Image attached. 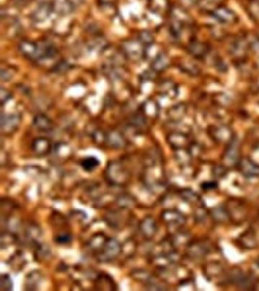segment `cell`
<instances>
[{
	"mask_svg": "<svg viewBox=\"0 0 259 291\" xmlns=\"http://www.w3.org/2000/svg\"><path fill=\"white\" fill-rule=\"evenodd\" d=\"M53 12L61 15H68L73 12L72 8L69 0H54L52 3Z\"/></svg>",
	"mask_w": 259,
	"mask_h": 291,
	"instance_id": "18",
	"label": "cell"
},
{
	"mask_svg": "<svg viewBox=\"0 0 259 291\" xmlns=\"http://www.w3.org/2000/svg\"><path fill=\"white\" fill-rule=\"evenodd\" d=\"M122 50L127 59L132 62H139L145 55L143 45L139 41L129 40L125 41L122 44Z\"/></svg>",
	"mask_w": 259,
	"mask_h": 291,
	"instance_id": "3",
	"label": "cell"
},
{
	"mask_svg": "<svg viewBox=\"0 0 259 291\" xmlns=\"http://www.w3.org/2000/svg\"><path fill=\"white\" fill-rule=\"evenodd\" d=\"M42 236L41 228L35 224H29L25 227L23 231L22 241L25 245L31 246L35 248L39 243H41V238Z\"/></svg>",
	"mask_w": 259,
	"mask_h": 291,
	"instance_id": "5",
	"label": "cell"
},
{
	"mask_svg": "<svg viewBox=\"0 0 259 291\" xmlns=\"http://www.w3.org/2000/svg\"><path fill=\"white\" fill-rule=\"evenodd\" d=\"M106 45H107V43L105 41L104 38H101L100 37L95 38L92 41V49H96V50H99V49H102L103 48H105Z\"/></svg>",
	"mask_w": 259,
	"mask_h": 291,
	"instance_id": "39",
	"label": "cell"
},
{
	"mask_svg": "<svg viewBox=\"0 0 259 291\" xmlns=\"http://www.w3.org/2000/svg\"><path fill=\"white\" fill-rule=\"evenodd\" d=\"M116 72V69H115L114 68H112V69H110V72ZM111 75H112V76H114V77L115 76H116V77L119 76V74H118V73H112V74H111Z\"/></svg>",
	"mask_w": 259,
	"mask_h": 291,
	"instance_id": "46",
	"label": "cell"
},
{
	"mask_svg": "<svg viewBox=\"0 0 259 291\" xmlns=\"http://www.w3.org/2000/svg\"><path fill=\"white\" fill-rule=\"evenodd\" d=\"M106 144L110 148L120 150L126 147L127 141L122 133L117 130H110L106 133Z\"/></svg>",
	"mask_w": 259,
	"mask_h": 291,
	"instance_id": "9",
	"label": "cell"
},
{
	"mask_svg": "<svg viewBox=\"0 0 259 291\" xmlns=\"http://www.w3.org/2000/svg\"><path fill=\"white\" fill-rule=\"evenodd\" d=\"M232 54L235 57H243L246 52V42L243 38H240L233 42Z\"/></svg>",
	"mask_w": 259,
	"mask_h": 291,
	"instance_id": "30",
	"label": "cell"
},
{
	"mask_svg": "<svg viewBox=\"0 0 259 291\" xmlns=\"http://www.w3.org/2000/svg\"><path fill=\"white\" fill-rule=\"evenodd\" d=\"M106 133H104L101 130H95L92 133V138L97 144L101 145L102 143L106 144Z\"/></svg>",
	"mask_w": 259,
	"mask_h": 291,
	"instance_id": "37",
	"label": "cell"
},
{
	"mask_svg": "<svg viewBox=\"0 0 259 291\" xmlns=\"http://www.w3.org/2000/svg\"><path fill=\"white\" fill-rule=\"evenodd\" d=\"M170 65V59L164 52H160L155 56L152 60V69L155 72H160L167 69Z\"/></svg>",
	"mask_w": 259,
	"mask_h": 291,
	"instance_id": "14",
	"label": "cell"
},
{
	"mask_svg": "<svg viewBox=\"0 0 259 291\" xmlns=\"http://www.w3.org/2000/svg\"><path fill=\"white\" fill-rule=\"evenodd\" d=\"M160 107L155 100L149 99L142 106V113L145 117L155 118L158 116Z\"/></svg>",
	"mask_w": 259,
	"mask_h": 291,
	"instance_id": "16",
	"label": "cell"
},
{
	"mask_svg": "<svg viewBox=\"0 0 259 291\" xmlns=\"http://www.w3.org/2000/svg\"><path fill=\"white\" fill-rule=\"evenodd\" d=\"M43 275L39 270L29 272L25 277V289L27 291H35L42 282Z\"/></svg>",
	"mask_w": 259,
	"mask_h": 291,
	"instance_id": "13",
	"label": "cell"
},
{
	"mask_svg": "<svg viewBox=\"0 0 259 291\" xmlns=\"http://www.w3.org/2000/svg\"><path fill=\"white\" fill-rule=\"evenodd\" d=\"M106 220H107L108 224H109V225L114 228H117L120 223V217L117 213L110 212L106 217Z\"/></svg>",
	"mask_w": 259,
	"mask_h": 291,
	"instance_id": "38",
	"label": "cell"
},
{
	"mask_svg": "<svg viewBox=\"0 0 259 291\" xmlns=\"http://www.w3.org/2000/svg\"><path fill=\"white\" fill-rule=\"evenodd\" d=\"M13 289V281L8 274H2L0 279V290L9 291Z\"/></svg>",
	"mask_w": 259,
	"mask_h": 291,
	"instance_id": "34",
	"label": "cell"
},
{
	"mask_svg": "<svg viewBox=\"0 0 259 291\" xmlns=\"http://www.w3.org/2000/svg\"><path fill=\"white\" fill-rule=\"evenodd\" d=\"M12 77H13V74H12L11 71L6 69H2V71H1V78H2V81H3V82H8Z\"/></svg>",
	"mask_w": 259,
	"mask_h": 291,
	"instance_id": "42",
	"label": "cell"
},
{
	"mask_svg": "<svg viewBox=\"0 0 259 291\" xmlns=\"http://www.w3.org/2000/svg\"><path fill=\"white\" fill-rule=\"evenodd\" d=\"M69 3L72 5L74 9L80 6L83 3L84 0H69Z\"/></svg>",
	"mask_w": 259,
	"mask_h": 291,
	"instance_id": "44",
	"label": "cell"
},
{
	"mask_svg": "<svg viewBox=\"0 0 259 291\" xmlns=\"http://www.w3.org/2000/svg\"><path fill=\"white\" fill-rule=\"evenodd\" d=\"M33 153L38 157L47 156L52 150L51 141L45 137H38L34 140L31 144Z\"/></svg>",
	"mask_w": 259,
	"mask_h": 291,
	"instance_id": "10",
	"label": "cell"
},
{
	"mask_svg": "<svg viewBox=\"0 0 259 291\" xmlns=\"http://www.w3.org/2000/svg\"><path fill=\"white\" fill-rule=\"evenodd\" d=\"M80 166L85 172H93L99 167L100 161L95 156H87L81 160Z\"/></svg>",
	"mask_w": 259,
	"mask_h": 291,
	"instance_id": "22",
	"label": "cell"
},
{
	"mask_svg": "<svg viewBox=\"0 0 259 291\" xmlns=\"http://www.w3.org/2000/svg\"><path fill=\"white\" fill-rule=\"evenodd\" d=\"M167 140L170 144L175 148L183 147V145L186 143V136L180 133H173L170 134Z\"/></svg>",
	"mask_w": 259,
	"mask_h": 291,
	"instance_id": "31",
	"label": "cell"
},
{
	"mask_svg": "<svg viewBox=\"0 0 259 291\" xmlns=\"http://www.w3.org/2000/svg\"><path fill=\"white\" fill-rule=\"evenodd\" d=\"M132 278L135 280H137L141 282L144 283L149 284L152 280V275L147 272V271L143 270V269H136L132 272Z\"/></svg>",
	"mask_w": 259,
	"mask_h": 291,
	"instance_id": "33",
	"label": "cell"
},
{
	"mask_svg": "<svg viewBox=\"0 0 259 291\" xmlns=\"http://www.w3.org/2000/svg\"><path fill=\"white\" fill-rule=\"evenodd\" d=\"M186 113V106L183 103H179L170 108L167 112L168 117L171 120L177 121L184 116Z\"/></svg>",
	"mask_w": 259,
	"mask_h": 291,
	"instance_id": "27",
	"label": "cell"
},
{
	"mask_svg": "<svg viewBox=\"0 0 259 291\" xmlns=\"http://www.w3.org/2000/svg\"><path fill=\"white\" fill-rule=\"evenodd\" d=\"M116 203L121 208L128 209V208L134 207V205L136 204V200L130 194H122L118 196L117 198H116Z\"/></svg>",
	"mask_w": 259,
	"mask_h": 291,
	"instance_id": "29",
	"label": "cell"
},
{
	"mask_svg": "<svg viewBox=\"0 0 259 291\" xmlns=\"http://www.w3.org/2000/svg\"><path fill=\"white\" fill-rule=\"evenodd\" d=\"M72 236L69 233H62V234H58L55 238V241L56 244L60 245H65L72 242Z\"/></svg>",
	"mask_w": 259,
	"mask_h": 291,
	"instance_id": "36",
	"label": "cell"
},
{
	"mask_svg": "<svg viewBox=\"0 0 259 291\" xmlns=\"http://www.w3.org/2000/svg\"><path fill=\"white\" fill-rule=\"evenodd\" d=\"M129 126L135 130H141L146 125V117L143 113H136L130 118Z\"/></svg>",
	"mask_w": 259,
	"mask_h": 291,
	"instance_id": "28",
	"label": "cell"
},
{
	"mask_svg": "<svg viewBox=\"0 0 259 291\" xmlns=\"http://www.w3.org/2000/svg\"><path fill=\"white\" fill-rule=\"evenodd\" d=\"M53 153L57 158L66 159L69 158L72 155V150L70 146L65 143H59L55 145L53 148Z\"/></svg>",
	"mask_w": 259,
	"mask_h": 291,
	"instance_id": "25",
	"label": "cell"
},
{
	"mask_svg": "<svg viewBox=\"0 0 259 291\" xmlns=\"http://www.w3.org/2000/svg\"><path fill=\"white\" fill-rule=\"evenodd\" d=\"M53 12L52 3L43 2L40 3L39 6L31 15V19L36 22H41L49 18L50 15Z\"/></svg>",
	"mask_w": 259,
	"mask_h": 291,
	"instance_id": "11",
	"label": "cell"
},
{
	"mask_svg": "<svg viewBox=\"0 0 259 291\" xmlns=\"http://www.w3.org/2000/svg\"><path fill=\"white\" fill-rule=\"evenodd\" d=\"M250 11L254 18L259 19V0H254L250 6Z\"/></svg>",
	"mask_w": 259,
	"mask_h": 291,
	"instance_id": "41",
	"label": "cell"
},
{
	"mask_svg": "<svg viewBox=\"0 0 259 291\" xmlns=\"http://www.w3.org/2000/svg\"><path fill=\"white\" fill-rule=\"evenodd\" d=\"M18 241V237L14 233L10 231H2L1 234V248L3 249L8 246Z\"/></svg>",
	"mask_w": 259,
	"mask_h": 291,
	"instance_id": "32",
	"label": "cell"
},
{
	"mask_svg": "<svg viewBox=\"0 0 259 291\" xmlns=\"http://www.w3.org/2000/svg\"><path fill=\"white\" fill-rule=\"evenodd\" d=\"M34 254L35 260L38 262H44L51 256V249L48 244L41 242L35 247Z\"/></svg>",
	"mask_w": 259,
	"mask_h": 291,
	"instance_id": "19",
	"label": "cell"
},
{
	"mask_svg": "<svg viewBox=\"0 0 259 291\" xmlns=\"http://www.w3.org/2000/svg\"><path fill=\"white\" fill-rule=\"evenodd\" d=\"M18 49L27 59L39 61V44L28 40H24L19 42Z\"/></svg>",
	"mask_w": 259,
	"mask_h": 291,
	"instance_id": "6",
	"label": "cell"
},
{
	"mask_svg": "<svg viewBox=\"0 0 259 291\" xmlns=\"http://www.w3.org/2000/svg\"><path fill=\"white\" fill-rule=\"evenodd\" d=\"M33 125L37 130L44 133H48L53 128V122L48 116L38 114L33 119Z\"/></svg>",
	"mask_w": 259,
	"mask_h": 291,
	"instance_id": "12",
	"label": "cell"
},
{
	"mask_svg": "<svg viewBox=\"0 0 259 291\" xmlns=\"http://www.w3.org/2000/svg\"><path fill=\"white\" fill-rule=\"evenodd\" d=\"M154 41H155V39H154L153 35L149 31H142L139 33V41L143 46H152V44L154 43Z\"/></svg>",
	"mask_w": 259,
	"mask_h": 291,
	"instance_id": "35",
	"label": "cell"
},
{
	"mask_svg": "<svg viewBox=\"0 0 259 291\" xmlns=\"http://www.w3.org/2000/svg\"><path fill=\"white\" fill-rule=\"evenodd\" d=\"M159 90L162 94L169 96L170 98H174L176 96L177 89L176 85L171 81L166 80L161 82L159 86Z\"/></svg>",
	"mask_w": 259,
	"mask_h": 291,
	"instance_id": "26",
	"label": "cell"
},
{
	"mask_svg": "<svg viewBox=\"0 0 259 291\" xmlns=\"http://www.w3.org/2000/svg\"><path fill=\"white\" fill-rule=\"evenodd\" d=\"M213 16L225 25H230L237 21V16L233 11L224 6H219L213 10Z\"/></svg>",
	"mask_w": 259,
	"mask_h": 291,
	"instance_id": "8",
	"label": "cell"
},
{
	"mask_svg": "<svg viewBox=\"0 0 259 291\" xmlns=\"http://www.w3.org/2000/svg\"><path fill=\"white\" fill-rule=\"evenodd\" d=\"M38 2H40V3H43V2H47V0H38Z\"/></svg>",
	"mask_w": 259,
	"mask_h": 291,
	"instance_id": "47",
	"label": "cell"
},
{
	"mask_svg": "<svg viewBox=\"0 0 259 291\" xmlns=\"http://www.w3.org/2000/svg\"><path fill=\"white\" fill-rule=\"evenodd\" d=\"M139 231L142 237L146 240H151L155 237L157 231L156 221L152 217L147 216L141 221Z\"/></svg>",
	"mask_w": 259,
	"mask_h": 291,
	"instance_id": "7",
	"label": "cell"
},
{
	"mask_svg": "<svg viewBox=\"0 0 259 291\" xmlns=\"http://www.w3.org/2000/svg\"><path fill=\"white\" fill-rule=\"evenodd\" d=\"M129 171L121 162H110L106 167V178L112 185L126 184L129 181Z\"/></svg>",
	"mask_w": 259,
	"mask_h": 291,
	"instance_id": "2",
	"label": "cell"
},
{
	"mask_svg": "<svg viewBox=\"0 0 259 291\" xmlns=\"http://www.w3.org/2000/svg\"><path fill=\"white\" fill-rule=\"evenodd\" d=\"M21 122V114L9 113L1 116V130L5 134H12L18 130Z\"/></svg>",
	"mask_w": 259,
	"mask_h": 291,
	"instance_id": "4",
	"label": "cell"
},
{
	"mask_svg": "<svg viewBox=\"0 0 259 291\" xmlns=\"http://www.w3.org/2000/svg\"><path fill=\"white\" fill-rule=\"evenodd\" d=\"M171 20L186 25L190 22L189 14L181 7H174L171 11Z\"/></svg>",
	"mask_w": 259,
	"mask_h": 291,
	"instance_id": "21",
	"label": "cell"
},
{
	"mask_svg": "<svg viewBox=\"0 0 259 291\" xmlns=\"http://www.w3.org/2000/svg\"><path fill=\"white\" fill-rule=\"evenodd\" d=\"M12 94L11 92L5 88H1L0 89V99H1V105L4 106L5 103H8V100L12 99Z\"/></svg>",
	"mask_w": 259,
	"mask_h": 291,
	"instance_id": "40",
	"label": "cell"
},
{
	"mask_svg": "<svg viewBox=\"0 0 259 291\" xmlns=\"http://www.w3.org/2000/svg\"><path fill=\"white\" fill-rule=\"evenodd\" d=\"M203 1L207 2V3L214 4V5H217V4L220 3V2H222V0H203Z\"/></svg>",
	"mask_w": 259,
	"mask_h": 291,
	"instance_id": "45",
	"label": "cell"
},
{
	"mask_svg": "<svg viewBox=\"0 0 259 291\" xmlns=\"http://www.w3.org/2000/svg\"><path fill=\"white\" fill-rule=\"evenodd\" d=\"M200 0H180L182 5L185 7H193L197 5Z\"/></svg>",
	"mask_w": 259,
	"mask_h": 291,
	"instance_id": "43",
	"label": "cell"
},
{
	"mask_svg": "<svg viewBox=\"0 0 259 291\" xmlns=\"http://www.w3.org/2000/svg\"><path fill=\"white\" fill-rule=\"evenodd\" d=\"M170 7L169 0H149V8L153 13L162 15Z\"/></svg>",
	"mask_w": 259,
	"mask_h": 291,
	"instance_id": "17",
	"label": "cell"
},
{
	"mask_svg": "<svg viewBox=\"0 0 259 291\" xmlns=\"http://www.w3.org/2000/svg\"><path fill=\"white\" fill-rule=\"evenodd\" d=\"M106 239H107V237L103 233H98L91 238L88 242V248L93 252L94 255L101 249Z\"/></svg>",
	"mask_w": 259,
	"mask_h": 291,
	"instance_id": "20",
	"label": "cell"
},
{
	"mask_svg": "<svg viewBox=\"0 0 259 291\" xmlns=\"http://www.w3.org/2000/svg\"><path fill=\"white\" fill-rule=\"evenodd\" d=\"M189 51L195 57L202 58L207 54L208 47L206 44L195 41V42H191L189 46Z\"/></svg>",
	"mask_w": 259,
	"mask_h": 291,
	"instance_id": "23",
	"label": "cell"
},
{
	"mask_svg": "<svg viewBox=\"0 0 259 291\" xmlns=\"http://www.w3.org/2000/svg\"><path fill=\"white\" fill-rule=\"evenodd\" d=\"M26 263L25 256L21 252H17L11 257L9 260V266L15 272H19Z\"/></svg>",
	"mask_w": 259,
	"mask_h": 291,
	"instance_id": "24",
	"label": "cell"
},
{
	"mask_svg": "<svg viewBox=\"0 0 259 291\" xmlns=\"http://www.w3.org/2000/svg\"><path fill=\"white\" fill-rule=\"evenodd\" d=\"M95 286L98 290H112L116 289L115 283L112 278L106 274H100L95 278Z\"/></svg>",
	"mask_w": 259,
	"mask_h": 291,
	"instance_id": "15",
	"label": "cell"
},
{
	"mask_svg": "<svg viewBox=\"0 0 259 291\" xmlns=\"http://www.w3.org/2000/svg\"><path fill=\"white\" fill-rule=\"evenodd\" d=\"M122 251V244L117 239L107 238L101 249L94 255L98 262L109 263L117 259Z\"/></svg>",
	"mask_w": 259,
	"mask_h": 291,
	"instance_id": "1",
	"label": "cell"
}]
</instances>
